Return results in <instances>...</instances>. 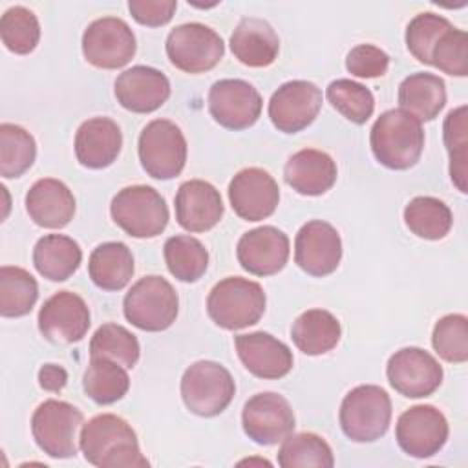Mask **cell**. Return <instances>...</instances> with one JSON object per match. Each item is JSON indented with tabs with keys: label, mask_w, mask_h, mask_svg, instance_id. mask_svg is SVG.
I'll return each mask as SVG.
<instances>
[{
	"label": "cell",
	"mask_w": 468,
	"mask_h": 468,
	"mask_svg": "<svg viewBox=\"0 0 468 468\" xmlns=\"http://www.w3.org/2000/svg\"><path fill=\"white\" fill-rule=\"evenodd\" d=\"M79 446L84 459L99 468H143L150 464L141 453L133 428L113 413L95 415L82 424Z\"/></svg>",
	"instance_id": "6da1fadb"
},
{
	"label": "cell",
	"mask_w": 468,
	"mask_h": 468,
	"mask_svg": "<svg viewBox=\"0 0 468 468\" xmlns=\"http://www.w3.org/2000/svg\"><path fill=\"white\" fill-rule=\"evenodd\" d=\"M375 159L389 170H408L420 159L424 130L420 121L400 108L388 110L373 122L369 133Z\"/></svg>",
	"instance_id": "7a4b0ae2"
},
{
	"label": "cell",
	"mask_w": 468,
	"mask_h": 468,
	"mask_svg": "<svg viewBox=\"0 0 468 468\" xmlns=\"http://www.w3.org/2000/svg\"><path fill=\"white\" fill-rule=\"evenodd\" d=\"M265 292L258 282L229 276L218 282L207 298L210 320L227 331H238L260 322L265 313Z\"/></svg>",
	"instance_id": "3957f363"
},
{
	"label": "cell",
	"mask_w": 468,
	"mask_h": 468,
	"mask_svg": "<svg viewBox=\"0 0 468 468\" xmlns=\"http://www.w3.org/2000/svg\"><path fill=\"white\" fill-rule=\"evenodd\" d=\"M126 320L141 331H165L179 313V298L172 283L163 276H144L126 292L122 302Z\"/></svg>",
	"instance_id": "277c9868"
},
{
	"label": "cell",
	"mask_w": 468,
	"mask_h": 468,
	"mask_svg": "<svg viewBox=\"0 0 468 468\" xmlns=\"http://www.w3.org/2000/svg\"><path fill=\"white\" fill-rule=\"evenodd\" d=\"M338 419L347 439L355 442H373L389 428L391 399L380 386H356L344 397Z\"/></svg>",
	"instance_id": "5b68a950"
},
{
	"label": "cell",
	"mask_w": 468,
	"mask_h": 468,
	"mask_svg": "<svg viewBox=\"0 0 468 468\" xmlns=\"http://www.w3.org/2000/svg\"><path fill=\"white\" fill-rule=\"evenodd\" d=\"M234 393L230 371L214 360L194 362L181 377V399L186 410L199 417H216L225 411Z\"/></svg>",
	"instance_id": "8992f818"
},
{
	"label": "cell",
	"mask_w": 468,
	"mask_h": 468,
	"mask_svg": "<svg viewBox=\"0 0 468 468\" xmlns=\"http://www.w3.org/2000/svg\"><path fill=\"white\" fill-rule=\"evenodd\" d=\"M110 214L132 238L159 236L170 218L165 197L146 185H132L119 190L112 199Z\"/></svg>",
	"instance_id": "52a82bcc"
},
{
	"label": "cell",
	"mask_w": 468,
	"mask_h": 468,
	"mask_svg": "<svg viewBox=\"0 0 468 468\" xmlns=\"http://www.w3.org/2000/svg\"><path fill=\"white\" fill-rule=\"evenodd\" d=\"M143 170L161 181L177 177L186 163V139L181 128L168 119L150 121L137 143Z\"/></svg>",
	"instance_id": "ba28073f"
},
{
	"label": "cell",
	"mask_w": 468,
	"mask_h": 468,
	"mask_svg": "<svg viewBox=\"0 0 468 468\" xmlns=\"http://www.w3.org/2000/svg\"><path fill=\"white\" fill-rule=\"evenodd\" d=\"M84 415L66 400L48 399L31 417V433L37 446L53 459H69L77 455V430Z\"/></svg>",
	"instance_id": "9c48e42d"
},
{
	"label": "cell",
	"mask_w": 468,
	"mask_h": 468,
	"mask_svg": "<svg viewBox=\"0 0 468 468\" xmlns=\"http://www.w3.org/2000/svg\"><path fill=\"white\" fill-rule=\"evenodd\" d=\"M170 62L185 73H205L212 69L225 53L221 37L208 26L188 22L174 27L166 37Z\"/></svg>",
	"instance_id": "30bf717a"
},
{
	"label": "cell",
	"mask_w": 468,
	"mask_h": 468,
	"mask_svg": "<svg viewBox=\"0 0 468 468\" xmlns=\"http://www.w3.org/2000/svg\"><path fill=\"white\" fill-rule=\"evenodd\" d=\"M135 49L133 31L117 16L97 18L82 33V55L91 66L101 69L126 66L133 58Z\"/></svg>",
	"instance_id": "8fae6325"
},
{
	"label": "cell",
	"mask_w": 468,
	"mask_h": 468,
	"mask_svg": "<svg viewBox=\"0 0 468 468\" xmlns=\"http://www.w3.org/2000/svg\"><path fill=\"white\" fill-rule=\"evenodd\" d=\"M448 431V420L441 410L430 404H417L399 417L395 439L410 457L428 459L442 450Z\"/></svg>",
	"instance_id": "7c38bea8"
},
{
	"label": "cell",
	"mask_w": 468,
	"mask_h": 468,
	"mask_svg": "<svg viewBox=\"0 0 468 468\" xmlns=\"http://www.w3.org/2000/svg\"><path fill=\"white\" fill-rule=\"evenodd\" d=\"M391 388L408 399H422L435 393L442 382V366L420 347L395 351L386 366Z\"/></svg>",
	"instance_id": "4fadbf2b"
},
{
	"label": "cell",
	"mask_w": 468,
	"mask_h": 468,
	"mask_svg": "<svg viewBox=\"0 0 468 468\" xmlns=\"http://www.w3.org/2000/svg\"><path fill=\"white\" fill-rule=\"evenodd\" d=\"M294 411L283 395L263 391L252 395L241 411L245 435L261 446L283 441L294 430Z\"/></svg>",
	"instance_id": "5bb4252c"
},
{
	"label": "cell",
	"mask_w": 468,
	"mask_h": 468,
	"mask_svg": "<svg viewBox=\"0 0 468 468\" xmlns=\"http://www.w3.org/2000/svg\"><path fill=\"white\" fill-rule=\"evenodd\" d=\"M261 95L247 80L221 79L208 91V112L227 130L250 128L261 113Z\"/></svg>",
	"instance_id": "9a60e30c"
},
{
	"label": "cell",
	"mask_w": 468,
	"mask_h": 468,
	"mask_svg": "<svg viewBox=\"0 0 468 468\" xmlns=\"http://www.w3.org/2000/svg\"><path fill=\"white\" fill-rule=\"evenodd\" d=\"M322 108V90L309 80L283 82L269 101V117L276 130L298 133L307 128Z\"/></svg>",
	"instance_id": "2e32d148"
},
{
	"label": "cell",
	"mask_w": 468,
	"mask_h": 468,
	"mask_svg": "<svg viewBox=\"0 0 468 468\" xmlns=\"http://www.w3.org/2000/svg\"><path fill=\"white\" fill-rule=\"evenodd\" d=\"M38 331L53 344H75L90 329V309L86 302L71 292L58 291L49 296L38 311Z\"/></svg>",
	"instance_id": "e0dca14e"
},
{
	"label": "cell",
	"mask_w": 468,
	"mask_h": 468,
	"mask_svg": "<svg viewBox=\"0 0 468 468\" xmlns=\"http://www.w3.org/2000/svg\"><path fill=\"white\" fill-rule=\"evenodd\" d=\"M342 260V239L338 230L322 219H311L296 234L294 261L296 265L316 278L336 271Z\"/></svg>",
	"instance_id": "ac0fdd59"
},
{
	"label": "cell",
	"mask_w": 468,
	"mask_h": 468,
	"mask_svg": "<svg viewBox=\"0 0 468 468\" xmlns=\"http://www.w3.org/2000/svg\"><path fill=\"white\" fill-rule=\"evenodd\" d=\"M232 210L245 221H261L274 214L280 203V188L263 168H243L229 183Z\"/></svg>",
	"instance_id": "d6986e66"
},
{
	"label": "cell",
	"mask_w": 468,
	"mask_h": 468,
	"mask_svg": "<svg viewBox=\"0 0 468 468\" xmlns=\"http://www.w3.org/2000/svg\"><path fill=\"white\" fill-rule=\"evenodd\" d=\"M239 265L254 276H272L289 260V238L283 230L263 225L245 232L236 247Z\"/></svg>",
	"instance_id": "ffe728a7"
},
{
	"label": "cell",
	"mask_w": 468,
	"mask_h": 468,
	"mask_svg": "<svg viewBox=\"0 0 468 468\" xmlns=\"http://www.w3.org/2000/svg\"><path fill=\"white\" fill-rule=\"evenodd\" d=\"M117 102L133 113H152L170 97V80L150 66H132L115 79Z\"/></svg>",
	"instance_id": "44dd1931"
},
{
	"label": "cell",
	"mask_w": 468,
	"mask_h": 468,
	"mask_svg": "<svg viewBox=\"0 0 468 468\" xmlns=\"http://www.w3.org/2000/svg\"><path fill=\"white\" fill-rule=\"evenodd\" d=\"M234 346L241 364L258 378L276 380L292 369L294 358L291 349L269 333L256 331L238 335L234 338Z\"/></svg>",
	"instance_id": "7402d4cb"
},
{
	"label": "cell",
	"mask_w": 468,
	"mask_h": 468,
	"mask_svg": "<svg viewBox=\"0 0 468 468\" xmlns=\"http://www.w3.org/2000/svg\"><path fill=\"white\" fill-rule=\"evenodd\" d=\"M223 201L214 185L203 179L185 181L176 194V219L188 232H207L219 223Z\"/></svg>",
	"instance_id": "603a6c76"
},
{
	"label": "cell",
	"mask_w": 468,
	"mask_h": 468,
	"mask_svg": "<svg viewBox=\"0 0 468 468\" xmlns=\"http://www.w3.org/2000/svg\"><path fill=\"white\" fill-rule=\"evenodd\" d=\"M122 133L110 117H91L75 133L77 161L91 170L110 166L121 154Z\"/></svg>",
	"instance_id": "cb8c5ba5"
},
{
	"label": "cell",
	"mask_w": 468,
	"mask_h": 468,
	"mask_svg": "<svg viewBox=\"0 0 468 468\" xmlns=\"http://www.w3.org/2000/svg\"><path fill=\"white\" fill-rule=\"evenodd\" d=\"M26 210L38 227L62 229L73 219L75 197L62 181L44 177L27 190Z\"/></svg>",
	"instance_id": "d4e9b609"
},
{
	"label": "cell",
	"mask_w": 468,
	"mask_h": 468,
	"mask_svg": "<svg viewBox=\"0 0 468 468\" xmlns=\"http://www.w3.org/2000/svg\"><path fill=\"white\" fill-rule=\"evenodd\" d=\"M336 163L316 148H303L292 154L283 168L287 185L302 196H322L336 181Z\"/></svg>",
	"instance_id": "484cf974"
},
{
	"label": "cell",
	"mask_w": 468,
	"mask_h": 468,
	"mask_svg": "<svg viewBox=\"0 0 468 468\" xmlns=\"http://www.w3.org/2000/svg\"><path fill=\"white\" fill-rule=\"evenodd\" d=\"M232 55L249 68L271 66L280 51V38L274 27L256 16L239 20L230 35Z\"/></svg>",
	"instance_id": "4316f807"
},
{
	"label": "cell",
	"mask_w": 468,
	"mask_h": 468,
	"mask_svg": "<svg viewBox=\"0 0 468 468\" xmlns=\"http://www.w3.org/2000/svg\"><path fill=\"white\" fill-rule=\"evenodd\" d=\"M400 110L417 121H433L446 104L444 80L433 73H411L399 86Z\"/></svg>",
	"instance_id": "83f0119b"
},
{
	"label": "cell",
	"mask_w": 468,
	"mask_h": 468,
	"mask_svg": "<svg viewBox=\"0 0 468 468\" xmlns=\"http://www.w3.org/2000/svg\"><path fill=\"white\" fill-rule=\"evenodd\" d=\"M88 274L102 291L124 289L133 276L132 250L121 241L101 243L90 254Z\"/></svg>",
	"instance_id": "f1b7e54d"
},
{
	"label": "cell",
	"mask_w": 468,
	"mask_h": 468,
	"mask_svg": "<svg viewBox=\"0 0 468 468\" xmlns=\"http://www.w3.org/2000/svg\"><path fill=\"white\" fill-rule=\"evenodd\" d=\"M82 250L79 243L64 234H46L33 249V265L40 276L51 282L68 280L80 265Z\"/></svg>",
	"instance_id": "f546056e"
},
{
	"label": "cell",
	"mask_w": 468,
	"mask_h": 468,
	"mask_svg": "<svg viewBox=\"0 0 468 468\" xmlns=\"http://www.w3.org/2000/svg\"><path fill=\"white\" fill-rule=\"evenodd\" d=\"M342 327L338 318L325 309H309L302 313L291 327L294 346L311 356L324 355L340 342Z\"/></svg>",
	"instance_id": "4dcf8cb0"
},
{
	"label": "cell",
	"mask_w": 468,
	"mask_h": 468,
	"mask_svg": "<svg viewBox=\"0 0 468 468\" xmlns=\"http://www.w3.org/2000/svg\"><path fill=\"white\" fill-rule=\"evenodd\" d=\"M82 388L93 402L106 406L128 393L130 377L124 366L110 358H91L82 377Z\"/></svg>",
	"instance_id": "1f68e13d"
},
{
	"label": "cell",
	"mask_w": 468,
	"mask_h": 468,
	"mask_svg": "<svg viewBox=\"0 0 468 468\" xmlns=\"http://www.w3.org/2000/svg\"><path fill=\"white\" fill-rule=\"evenodd\" d=\"M406 227L422 239H442L453 223L448 205L431 196L413 197L404 208Z\"/></svg>",
	"instance_id": "d6a6232c"
},
{
	"label": "cell",
	"mask_w": 468,
	"mask_h": 468,
	"mask_svg": "<svg viewBox=\"0 0 468 468\" xmlns=\"http://www.w3.org/2000/svg\"><path fill=\"white\" fill-rule=\"evenodd\" d=\"M163 254L170 274L185 283L197 282L208 267V252L205 245L197 238L186 234L168 238Z\"/></svg>",
	"instance_id": "836d02e7"
},
{
	"label": "cell",
	"mask_w": 468,
	"mask_h": 468,
	"mask_svg": "<svg viewBox=\"0 0 468 468\" xmlns=\"http://www.w3.org/2000/svg\"><path fill=\"white\" fill-rule=\"evenodd\" d=\"M38 300L37 280L22 267L0 269V314L4 318L26 316Z\"/></svg>",
	"instance_id": "e575fe53"
},
{
	"label": "cell",
	"mask_w": 468,
	"mask_h": 468,
	"mask_svg": "<svg viewBox=\"0 0 468 468\" xmlns=\"http://www.w3.org/2000/svg\"><path fill=\"white\" fill-rule=\"evenodd\" d=\"M282 468H331L335 464L331 446L316 433H291L283 439L278 452Z\"/></svg>",
	"instance_id": "d590c367"
},
{
	"label": "cell",
	"mask_w": 468,
	"mask_h": 468,
	"mask_svg": "<svg viewBox=\"0 0 468 468\" xmlns=\"http://www.w3.org/2000/svg\"><path fill=\"white\" fill-rule=\"evenodd\" d=\"M37 157L35 137L18 124H0V174L2 177H20L31 168Z\"/></svg>",
	"instance_id": "8d00e7d4"
},
{
	"label": "cell",
	"mask_w": 468,
	"mask_h": 468,
	"mask_svg": "<svg viewBox=\"0 0 468 468\" xmlns=\"http://www.w3.org/2000/svg\"><path fill=\"white\" fill-rule=\"evenodd\" d=\"M141 355L139 340L119 324H102L90 340L91 358H110L126 369H132Z\"/></svg>",
	"instance_id": "74e56055"
},
{
	"label": "cell",
	"mask_w": 468,
	"mask_h": 468,
	"mask_svg": "<svg viewBox=\"0 0 468 468\" xmlns=\"http://www.w3.org/2000/svg\"><path fill=\"white\" fill-rule=\"evenodd\" d=\"M2 44L16 55L31 53L40 40V24L37 15L24 7H9L0 18Z\"/></svg>",
	"instance_id": "f35d334b"
},
{
	"label": "cell",
	"mask_w": 468,
	"mask_h": 468,
	"mask_svg": "<svg viewBox=\"0 0 468 468\" xmlns=\"http://www.w3.org/2000/svg\"><path fill=\"white\" fill-rule=\"evenodd\" d=\"M325 95L331 106L355 124H364L373 115L375 97L360 82L351 79H336L327 86Z\"/></svg>",
	"instance_id": "ab89813d"
},
{
	"label": "cell",
	"mask_w": 468,
	"mask_h": 468,
	"mask_svg": "<svg viewBox=\"0 0 468 468\" xmlns=\"http://www.w3.org/2000/svg\"><path fill=\"white\" fill-rule=\"evenodd\" d=\"M435 353L452 364L468 360V318L453 313L437 320L431 335Z\"/></svg>",
	"instance_id": "60d3db41"
},
{
	"label": "cell",
	"mask_w": 468,
	"mask_h": 468,
	"mask_svg": "<svg viewBox=\"0 0 468 468\" xmlns=\"http://www.w3.org/2000/svg\"><path fill=\"white\" fill-rule=\"evenodd\" d=\"M453 27L452 22L435 13H419L406 27V46L410 53L422 64L431 66V51L439 38Z\"/></svg>",
	"instance_id": "b9f144b4"
},
{
	"label": "cell",
	"mask_w": 468,
	"mask_h": 468,
	"mask_svg": "<svg viewBox=\"0 0 468 468\" xmlns=\"http://www.w3.org/2000/svg\"><path fill=\"white\" fill-rule=\"evenodd\" d=\"M444 144L450 154V176L459 192H466V106L452 110L444 119Z\"/></svg>",
	"instance_id": "7bdbcfd3"
},
{
	"label": "cell",
	"mask_w": 468,
	"mask_h": 468,
	"mask_svg": "<svg viewBox=\"0 0 468 468\" xmlns=\"http://www.w3.org/2000/svg\"><path fill=\"white\" fill-rule=\"evenodd\" d=\"M431 66L446 75H468V35L463 29L450 27L431 51Z\"/></svg>",
	"instance_id": "ee69618b"
},
{
	"label": "cell",
	"mask_w": 468,
	"mask_h": 468,
	"mask_svg": "<svg viewBox=\"0 0 468 468\" xmlns=\"http://www.w3.org/2000/svg\"><path fill=\"white\" fill-rule=\"evenodd\" d=\"M389 57L373 44H358L346 57V69L360 79H377L388 71Z\"/></svg>",
	"instance_id": "f6af8a7d"
},
{
	"label": "cell",
	"mask_w": 468,
	"mask_h": 468,
	"mask_svg": "<svg viewBox=\"0 0 468 468\" xmlns=\"http://www.w3.org/2000/svg\"><path fill=\"white\" fill-rule=\"evenodd\" d=\"M128 9L135 22L148 27H159L172 20L177 2L176 0H130Z\"/></svg>",
	"instance_id": "bcb514c9"
},
{
	"label": "cell",
	"mask_w": 468,
	"mask_h": 468,
	"mask_svg": "<svg viewBox=\"0 0 468 468\" xmlns=\"http://www.w3.org/2000/svg\"><path fill=\"white\" fill-rule=\"evenodd\" d=\"M38 384L42 389L58 393L68 384V373L62 366L57 364H44L38 369Z\"/></svg>",
	"instance_id": "7dc6e473"
}]
</instances>
